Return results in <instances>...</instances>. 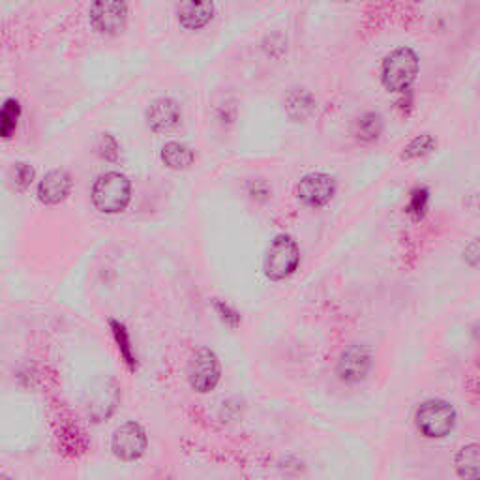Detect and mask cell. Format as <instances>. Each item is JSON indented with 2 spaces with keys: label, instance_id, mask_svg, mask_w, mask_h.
I'll return each instance as SVG.
<instances>
[{
  "label": "cell",
  "instance_id": "obj_3",
  "mask_svg": "<svg viewBox=\"0 0 480 480\" xmlns=\"http://www.w3.org/2000/svg\"><path fill=\"white\" fill-rule=\"evenodd\" d=\"M132 200V182L126 175L109 171L93 186V203L103 214L122 212Z\"/></svg>",
  "mask_w": 480,
  "mask_h": 480
},
{
  "label": "cell",
  "instance_id": "obj_5",
  "mask_svg": "<svg viewBox=\"0 0 480 480\" xmlns=\"http://www.w3.org/2000/svg\"><path fill=\"white\" fill-rule=\"evenodd\" d=\"M149 448V436L147 430L135 420L124 422L111 437V450L115 458L121 462L132 464L145 456Z\"/></svg>",
  "mask_w": 480,
  "mask_h": 480
},
{
  "label": "cell",
  "instance_id": "obj_17",
  "mask_svg": "<svg viewBox=\"0 0 480 480\" xmlns=\"http://www.w3.org/2000/svg\"><path fill=\"white\" fill-rule=\"evenodd\" d=\"M353 133L358 141H362V143H374V141H377L379 135L383 133V119L379 113L374 111L364 113L362 117L355 121Z\"/></svg>",
  "mask_w": 480,
  "mask_h": 480
},
{
  "label": "cell",
  "instance_id": "obj_16",
  "mask_svg": "<svg viewBox=\"0 0 480 480\" xmlns=\"http://www.w3.org/2000/svg\"><path fill=\"white\" fill-rule=\"evenodd\" d=\"M109 327H111V332H113V338H115V344H117V349L124 360V364L128 366L130 372H135L137 370V355L133 351V346H132V338H130V332L128 328L124 327V323L117 321V319H111L109 321Z\"/></svg>",
  "mask_w": 480,
  "mask_h": 480
},
{
  "label": "cell",
  "instance_id": "obj_24",
  "mask_svg": "<svg viewBox=\"0 0 480 480\" xmlns=\"http://www.w3.org/2000/svg\"><path fill=\"white\" fill-rule=\"evenodd\" d=\"M464 260H465L473 269H476V265H478V240H476V239H473V240L465 246V250H464Z\"/></svg>",
  "mask_w": 480,
  "mask_h": 480
},
{
  "label": "cell",
  "instance_id": "obj_10",
  "mask_svg": "<svg viewBox=\"0 0 480 480\" xmlns=\"http://www.w3.org/2000/svg\"><path fill=\"white\" fill-rule=\"evenodd\" d=\"M182 121V111L171 98H158L147 109V124L156 133L175 130Z\"/></svg>",
  "mask_w": 480,
  "mask_h": 480
},
{
  "label": "cell",
  "instance_id": "obj_15",
  "mask_svg": "<svg viewBox=\"0 0 480 480\" xmlns=\"http://www.w3.org/2000/svg\"><path fill=\"white\" fill-rule=\"evenodd\" d=\"M117 404H119V388L115 383H111V387L103 385L102 388H98L96 398L91 406V415L94 422H102L103 418H109L113 411H115Z\"/></svg>",
  "mask_w": 480,
  "mask_h": 480
},
{
  "label": "cell",
  "instance_id": "obj_2",
  "mask_svg": "<svg viewBox=\"0 0 480 480\" xmlns=\"http://www.w3.org/2000/svg\"><path fill=\"white\" fill-rule=\"evenodd\" d=\"M418 73V56L409 47L390 51L381 66L383 87L390 93H406Z\"/></svg>",
  "mask_w": 480,
  "mask_h": 480
},
{
  "label": "cell",
  "instance_id": "obj_18",
  "mask_svg": "<svg viewBox=\"0 0 480 480\" xmlns=\"http://www.w3.org/2000/svg\"><path fill=\"white\" fill-rule=\"evenodd\" d=\"M286 109H288V115L293 121L300 122V121H306L316 111V102L312 94L306 91H293L286 100Z\"/></svg>",
  "mask_w": 480,
  "mask_h": 480
},
{
  "label": "cell",
  "instance_id": "obj_14",
  "mask_svg": "<svg viewBox=\"0 0 480 480\" xmlns=\"http://www.w3.org/2000/svg\"><path fill=\"white\" fill-rule=\"evenodd\" d=\"M193 160H195L193 151L184 143H179V141H169V143H165L162 149V162L169 169H175V171L190 169L193 165Z\"/></svg>",
  "mask_w": 480,
  "mask_h": 480
},
{
  "label": "cell",
  "instance_id": "obj_9",
  "mask_svg": "<svg viewBox=\"0 0 480 480\" xmlns=\"http://www.w3.org/2000/svg\"><path fill=\"white\" fill-rule=\"evenodd\" d=\"M128 6L117 0H102L91 6V23L102 34H119L126 24Z\"/></svg>",
  "mask_w": 480,
  "mask_h": 480
},
{
  "label": "cell",
  "instance_id": "obj_25",
  "mask_svg": "<svg viewBox=\"0 0 480 480\" xmlns=\"http://www.w3.org/2000/svg\"><path fill=\"white\" fill-rule=\"evenodd\" d=\"M0 480H14V476H10L6 473H0Z\"/></svg>",
  "mask_w": 480,
  "mask_h": 480
},
{
  "label": "cell",
  "instance_id": "obj_21",
  "mask_svg": "<svg viewBox=\"0 0 480 480\" xmlns=\"http://www.w3.org/2000/svg\"><path fill=\"white\" fill-rule=\"evenodd\" d=\"M430 203V191L428 188H415L409 195V205H407V214L413 220H422L428 211Z\"/></svg>",
  "mask_w": 480,
  "mask_h": 480
},
{
  "label": "cell",
  "instance_id": "obj_11",
  "mask_svg": "<svg viewBox=\"0 0 480 480\" xmlns=\"http://www.w3.org/2000/svg\"><path fill=\"white\" fill-rule=\"evenodd\" d=\"M72 191V177L64 169H53L38 184V197L45 205L63 203Z\"/></svg>",
  "mask_w": 480,
  "mask_h": 480
},
{
  "label": "cell",
  "instance_id": "obj_1",
  "mask_svg": "<svg viewBox=\"0 0 480 480\" xmlns=\"http://www.w3.org/2000/svg\"><path fill=\"white\" fill-rule=\"evenodd\" d=\"M456 409L445 400H426L415 411V426L426 439H443L456 426Z\"/></svg>",
  "mask_w": 480,
  "mask_h": 480
},
{
  "label": "cell",
  "instance_id": "obj_19",
  "mask_svg": "<svg viewBox=\"0 0 480 480\" xmlns=\"http://www.w3.org/2000/svg\"><path fill=\"white\" fill-rule=\"evenodd\" d=\"M21 117V105L17 100H6L5 105L0 107V137H12L15 128H17V121Z\"/></svg>",
  "mask_w": 480,
  "mask_h": 480
},
{
  "label": "cell",
  "instance_id": "obj_4",
  "mask_svg": "<svg viewBox=\"0 0 480 480\" xmlns=\"http://www.w3.org/2000/svg\"><path fill=\"white\" fill-rule=\"evenodd\" d=\"M300 263L299 244L289 235H278L267 248L263 270L272 281H281L289 278Z\"/></svg>",
  "mask_w": 480,
  "mask_h": 480
},
{
  "label": "cell",
  "instance_id": "obj_22",
  "mask_svg": "<svg viewBox=\"0 0 480 480\" xmlns=\"http://www.w3.org/2000/svg\"><path fill=\"white\" fill-rule=\"evenodd\" d=\"M34 179V169L28 163H15L10 171V181L17 191H24Z\"/></svg>",
  "mask_w": 480,
  "mask_h": 480
},
{
  "label": "cell",
  "instance_id": "obj_6",
  "mask_svg": "<svg viewBox=\"0 0 480 480\" xmlns=\"http://www.w3.org/2000/svg\"><path fill=\"white\" fill-rule=\"evenodd\" d=\"M220 379H221V364L218 355L209 348L197 349L188 362L190 387L195 392L207 394L218 387Z\"/></svg>",
  "mask_w": 480,
  "mask_h": 480
},
{
  "label": "cell",
  "instance_id": "obj_23",
  "mask_svg": "<svg viewBox=\"0 0 480 480\" xmlns=\"http://www.w3.org/2000/svg\"><path fill=\"white\" fill-rule=\"evenodd\" d=\"M214 308H216V312L221 319L223 325H228L230 328H237L240 325V316L235 308H231L230 304H225L221 300H216L214 302Z\"/></svg>",
  "mask_w": 480,
  "mask_h": 480
},
{
  "label": "cell",
  "instance_id": "obj_13",
  "mask_svg": "<svg viewBox=\"0 0 480 480\" xmlns=\"http://www.w3.org/2000/svg\"><path fill=\"white\" fill-rule=\"evenodd\" d=\"M455 469L462 480H480V446L476 443H469L458 450Z\"/></svg>",
  "mask_w": 480,
  "mask_h": 480
},
{
  "label": "cell",
  "instance_id": "obj_8",
  "mask_svg": "<svg viewBox=\"0 0 480 480\" xmlns=\"http://www.w3.org/2000/svg\"><path fill=\"white\" fill-rule=\"evenodd\" d=\"M336 193V181L327 173H308L297 184V197L308 207H325Z\"/></svg>",
  "mask_w": 480,
  "mask_h": 480
},
{
  "label": "cell",
  "instance_id": "obj_7",
  "mask_svg": "<svg viewBox=\"0 0 480 480\" xmlns=\"http://www.w3.org/2000/svg\"><path fill=\"white\" fill-rule=\"evenodd\" d=\"M372 364H374V358H372L370 349L360 344H353L342 353L340 360H338L336 376L346 385H357L368 377Z\"/></svg>",
  "mask_w": 480,
  "mask_h": 480
},
{
  "label": "cell",
  "instance_id": "obj_20",
  "mask_svg": "<svg viewBox=\"0 0 480 480\" xmlns=\"http://www.w3.org/2000/svg\"><path fill=\"white\" fill-rule=\"evenodd\" d=\"M437 147V141L428 135V133H422L418 137H415L411 143L404 149L402 152V160H416V158H425L428 154H432Z\"/></svg>",
  "mask_w": 480,
  "mask_h": 480
},
{
  "label": "cell",
  "instance_id": "obj_12",
  "mask_svg": "<svg viewBox=\"0 0 480 480\" xmlns=\"http://www.w3.org/2000/svg\"><path fill=\"white\" fill-rule=\"evenodd\" d=\"M179 21L184 28L190 31H200L207 26L214 17V5L212 3H182L177 8Z\"/></svg>",
  "mask_w": 480,
  "mask_h": 480
}]
</instances>
